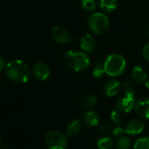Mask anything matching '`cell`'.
Instances as JSON below:
<instances>
[{"label": "cell", "mask_w": 149, "mask_h": 149, "mask_svg": "<svg viewBox=\"0 0 149 149\" xmlns=\"http://www.w3.org/2000/svg\"><path fill=\"white\" fill-rule=\"evenodd\" d=\"M81 6L83 9L88 13H91L96 9V1L95 0H81Z\"/></svg>", "instance_id": "44dd1931"}, {"label": "cell", "mask_w": 149, "mask_h": 149, "mask_svg": "<svg viewBox=\"0 0 149 149\" xmlns=\"http://www.w3.org/2000/svg\"><path fill=\"white\" fill-rule=\"evenodd\" d=\"M96 45H97L96 39L91 33H85L80 39L81 48L85 53H91V52H93L95 50Z\"/></svg>", "instance_id": "30bf717a"}, {"label": "cell", "mask_w": 149, "mask_h": 149, "mask_svg": "<svg viewBox=\"0 0 149 149\" xmlns=\"http://www.w3.org/2000/svg\"><path fill=\"white\" fill-rule=\"evenodd\" d=\"M99 6L102 10L111 13L118 6V0H99Z\"/></svg>", "instance_id": "2e32d148"}, {"label": "cell", "mask_w": 149, "mask_h": 149, "mask_svg": "<svg viewBox=\"0 0 149 149\" xmlns=\"http://www.w3.org/2000/svg\"><path fill=\"white\" fill-rule=\"evenodd\" d=\"M134 109L136 113L144 118H149V99L146 97H142L135 102Z\"/></svg>", "instance_id": "8fae6325"}, {"label": "cell", "mask_w": 149, "mask_h": 149, "mask_svg": "<svg viewBox=\"0 0 149 149\" xmlns=\"http://www.w3.org/2000/svg\"><path fill=\"white\" fill-rule=\"evenodd\" d=\"M134 149H149V138L143 137L138 139L134 143Z\"/></svg>", "instance_id": "ffe728a7"}, {"label": "cell", "mask_w": 149, "mask_h": 149, "mask_svg": "<svg viewBox=\"0 0 149 149\" xmlns=\"http://www.w3.org/2000/svg\"><path fill=\"white\" fill-rule=\"evenodd\" d=\"M6 61H5V59H4V57L0 54V71L1 70H3L4 68H5V67H6Z\"/></svg>", "instance_id": "83f0119b"}, {"label": "cell", "mask_w": 149, "mask_h": 149, "mask_svg": "<svg viewBox=\"0 0 149 149\" xmlns=\"http://www.w3.org/2000/svg\"><path fill=\"white\" fill-rule=\"evenodd\" d=\"M112 133H113V135H114L115 137H117V138L123 137V136L125 134V131H124V128H122V127H117V128H115V129L112 131Z\"/></svg>", "instance_id": "484cf974"}, {"label": "cell", "mask_w": 149, "mask_h": 149, "mask_svg": "<svg viewBox=\"0 0 149 149\" xmlns=\"http://www.w3.org/2000/svg\"><path fill=\"white\" fill-rule=\"evenodd\" d=\"M130 146H131L130 139L125 136L118 138L115 144L116 149H129Z\"/></svg>", "instance_id": "d6986e66"}, {"label": "cell", "mask_w": 149, "mask_h": 149, "mask_svg": "<svg viewBox=\"0 0 149 149\" xmlns=\"http://www.w3.org/2000/svg\"><path fill=\"white\" fill-rule=\"evenodd\" d=\"M113 139L110 137H103L97 142V146L99 149H111L113 147Z\"/></svg>", "instance_id": "ac0fdd59"}, {"label": "cell", "mask_w": 149, "mask_h": 149, "mask_svg": "<svg viewBox=\"0 0 149 149\" xmlns=\"http://www.w3.org/2000/svg\"><path fill=\"white\" fill-rule=\"evenodd\" d=\"M134 104H135L134 96L123 94V96L117 100L116 108L119 111L129 112L132 110V108L134 107Z\"/></svg>", "instance_id": "52a82bcc"}, {"label": "cell", "mask_w": 149, "mask_h": 149, "mask_svg": "<svg viewBox=\"0 0 149 149\" xmlns=\"http://www.w3.org/2000/svg\"><path fill=\"white\" fill-rule=\"evenodd\" d=\"M144 128H145V125L141 119L133 118L126 124L125 127L124 128V131L127 134L136 135L141 133Z\"/></svg>", "instance_id": "9c48e42d"}, {"label": "cell", "mask_w": 149, "mask_h": 149, "mask_svg": "<svg viewBox=\"0 0 149 149\" xmlns=\"http://www.w3.org/2000/svg\"><path fill=\"white\" fill-rule=\"evenodd\" d=\"M145 85H146V88H147L149 90V78H147L146 81H145Z\"/></svg>", "instance_id": "f1b7e54d"}, {"label": "cell", "mask_w": 149, "mask_h": 149, "mask_svg": "<svg viewBox=\"0 0 149 149\" xmlns=\"http://www.w3.org/2000/svg\"><path fill=\"white\" fill-rule=\"evenodd\" d=\"M123 89H124V94H127V95H135V87L133 85V84L127 82L123 84Z\"/></svg>", "instance_id": "603a6c76"}, {"label": "cell", "mask_w": 149, "mask_h": 149, "mask_svg": "<svg viewBox=\"0 0 149 149\" xmlns=\"http://www.w3.org/2000/svg\"><path fill=\"white\" fill-rule=\"evenodd\" d=\"M142 54H143L144 59L146 61H149V43H147L146 45H145V47H143Z\"/></svg>", "instance_id": "4316f807"}, {"label": "cell", "mask_w": 149, "mask_h": 149, "mask_svg": "<svg viewBox=\"0 0 149 149\" xmlns=\"http://www.w3.org/2000/svg\"><path fill=\"white\" fill-rule=\"evenodd\" d=\"M82 128V124L80 120H74L72 121L67 127V134L68 136H74L77 135Z\"/></svg>", "instance_id": "e0dca14e"}, {"label": "cell", "mask_w": 149, "mask_h": 149, "mask_svg": "<svg viewBox=\"0 0 149 149\" xmlns=\"http://www.w3.org/2000/svg\"><path fill=\"white\" fill-rule=\"evenodd\" d=\"M33 76L38 80L45 81L49 77L51 74V70H50L49 66L47 63L43 61H38L34 63L33 67Z\"/></svg>", "instance_id": "8992f818"}, {"label": "cell", "mask_w": 149, "mask_h": 149, "mask_svg": "<svg viewBox=\"0 0 149 149\" xmlns=\"http://www.w3.org/2000/svg\"><path fill=\"white\" fill-rule=\"evenodd\" d=\"M104 68L105 74L108 76L112 77H119L126 68V61L119 54H111L106 58Z\"/></svg>", "instance_id": "3957f363"}, {"label": "cell", "mask_w": 149, "mask_h": 149, "mask_svg": "<svg viewBox=\"0 0 149 149\" xmlns=\"http://www.w3.org/2000/svg\"><path fill=\"white\" fill-rule=\"evenodd\" d=\"M67 66L74 72H81L90 66V58L85 52L69 50L65 54Z\"/></svg>", "instance_id": "7a4b0ae2"}, {"label": "cell", "mask_w": 149, "mask_h": 149, "mask_svg": "<svg viewBox=\"0 0 149 149\" xmlns=\"http://www.w3.org/2000/svg\"><path fill=\"white\" fill-rule=\"evenodd\" d=\"M82 119L84 124L90 127L97 126L99 124V116L97 112L93 111H85L82 116Z\"/></svg>", "instance_id": "4fadbf2b"}, {"label": "cell", "mask_w": 149, "mask_h": 149, "mask_svg": "<svg viewBox=\"0 0 149 149\" xmlns=\"http://www.w3.org/2000/svg\"><path fill=\"white\" fill-rule=\"evenodd\" d=\"M89 26L94 34L101 35L108 31L110 20L104 13H95L89 18Z\"/></svg>", "instance_id": "277c9868"}, {"label": "cell", "mask_w": 149, "mask_h": 149, "mask_svg": "<svg viewBox=\"0 0 149 149\" xmlns=\"http://www.w3.org/2000/svg\"><path fill=\"white\" fill-rule=\"evenodd\" d=\"M111 119L116 125H119L121 123V115L118 110H114L111 112Z\"/></svg>", "instance_id": "cb8c5ba5"}, {"label": "cell", "mask_w": 149, "mask_h": 149, "mask_svg": "<svg viewBox=\"0 0 149 149\" xmlns=\"http://www.w3.org/2000/svg\"><path fill=\"white\" fill-rule=\"evenodd\" d=\"M147 34H148V36H149V26L147 27Z\"/></svg>", "instance_id": "4dcf8cb0"}, {"label": "cell", "mask_w": 149, "mask_h": 149, "mask_svg": "<svg viewBox=\"0 0 149 149\" xmlns=\"http://www.w3.org/2000/svg\"><path fill=\"white\" fill-rule=\"evenodd\" d=\"M121 88V83L116 79L108 81L104 87V92L108 97H111L118 94Z\"/></svg>", "instance_id": "7c38bea8"}, {"label": "cell", "mask_w": 149, "mask_h": 149, "mask_svg": "<svg viewBox=\"0 0 149 149\" xmlns=\"http://www.w3.org/2000/svg\"><path fill=\"white\" fill-rule=\"evenodd\" d=\"M48 149H66L68 144L67 136L60 131H49L45 137Z\"/></svg>", "instance_id": "5b68a950"}, {"label": "cell", "mask_w": 149, "mask_h": 149, "mask_svg": "<svg viewBox=\"0 0 149 149\" xmlns=\"http://www.w3.org/2000/svg\"><path fill=\"white\" fill-rule=\"evenodd\" d=\"M97 104V98L93 95H86L80 99V105L83 108L91 109L96 106Z\"/></svg>", "instance_id": "9a60e30c"}, {"label": "cell", "mask_w": 149, "mask_h": 149, "mask_svg": "<svg viewBox=\"0 0 149 149\" xmlns=\"http://www.w3.org/2000/svg\"><path fill=\"white\" fill-rule=\"evenodd\" d=\"M6 76L17 84H26L30 78L31 71L28 65L21 60H14L5 67Z\"/></svg>", "instance_id": "6da1fadb"}, {"label": "cell", "mask_w": 149, "mask_h": 149, "mask_svg": "<svg viewBox=\"0 0 149 149\" xmlns=\"http://www.w3.org/2000/svg\"><path fill=\"white\" fill-rule=\"evenodd\" d=\"M132 77L137 83H145V81L147 79V74L143 67L139 65H136L132 68Z\"/></svg>", "instance_id": "5bb4252c"}, {"label": "cell", "mask_w": 149, "mask_h": 149, "mask_svg": "<svg viewBox=\"0 0 149 149\" xmlns=\"http://www.w3.org/2000/svg\"><path fill=\"white\" fill-rule=\"evenodd\" d=\"M112 129V126L111 125H110L109 123H104V124H101L99 125V131L101 133L103 134H107L109 133Z\"/></svg>", "instance_id": "d4e9b609"}, {"label": "cell", "mask_w": 149, "mask_h": 149, "mask_svg": "<svg viewBox=\"0 0 149 149\" xmlns=\"http://www.w3.org/2000/svg\"><path fill=\"white\" fill-rule=\"evenodd\" d=\"M52 38L60 44H66L70 40V35L68 32L62 26H54L51 30Z\"/></svg>", "instance_id": "ba28073f"}, {"label": "cell", "mask_w": 149, "mask_h": 149, "mask_svg": "<svg viewBox=\"0 0 149 149\" xmlns=\"http://www.w3.org/2000/svg\"><path fill=\"white\" fill-rule=\"evenodd\" d=\"M1 140H2V135L0 133V143H1Z\"/></svg>", "instance_id": "f546056e"}, {"label": "cell", "mask_w": 149, "mask_h": 149, "mask_svg": "<svg viewBox=\"0 0 149 149\" xmlns=\"http://www.w3.org/2000/svg\"><path fill=\"white\" fill-rule=\"evenodd\" d=\"M92 74H93V76L96 78H102L104 77V74H105L104 68V64H101L100 62L99 63H97L94 66Z\"/></svg>", "instance_id": "7402d4cb"}]
</instances>
